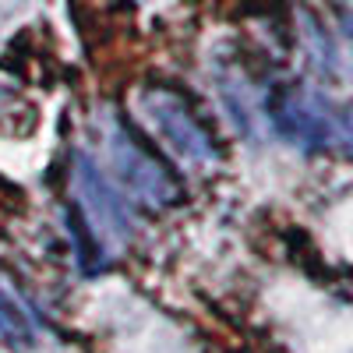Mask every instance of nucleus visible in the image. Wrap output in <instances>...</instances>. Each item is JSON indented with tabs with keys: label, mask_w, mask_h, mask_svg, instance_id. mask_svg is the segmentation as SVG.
<instances>
[{
	"label": "nucleus",
	"mask_w": 353,
	"mask_h": 353,
	"mask_svg": "<svg viewBox=\"0 0 353 353\" xmlns=\"http://www.w3.org/2000/svg\"><path fill=\"white\" fill-rule=\"evenodd\" d=\"M74 233L81 237V251L88 254H106L121 251L131 237V216L128 205L121 201L117 188L110 184V176L85 156H74Z\"/></svg>",
	"instance_id": "nucleus-1"
},
{
	"label": "nucleus",
	"mask_w": 353,
	"mask_h": 353,
	"mask_svg": "<svg viewBox=\"0 0 353 353\" xmlns=\"http://www.w3.org/2000/svg\"><path fill=\"white\" fill-rule=\"evenodd\" d=\"M103 141H106V156H110L117 181L138 201L152 205V209H163V205H173L181 198V181L173 176V170L145 141H138L121 121L106 124Z\"/></svg>",
	"instance_id": "nucleus-2"
},
{
	"label": "nucleus",
	"mask_w": 353,
	"mask_h": 353,
	"mask_svg": "<svg viewBox=\"0 0 353 353\" xmlns=\"http://www.w3.org/2000/svg\"><path fill=\"white\" fill-rule=\"evenodd\" d=\"M138 103H141L145 121L159 131V138L170 145L176 156H184L191 163H212L219 156L209 128L194 117V110L184 103L181 92L156 85V88H145Z\"/></svg>",
	"instance_id": "nucleus-3"
},
{
	"label": "nucleus",
	"mask_w": 353,
	"mask_h": 353,
	"mask_svg": "<svg viewBox=\"0 0 353 353\" xmlns=\"http://www.w3.org/2000/svg\"><path fill=\"white\" fill-rule=\"evenodd\" d=\"M269 121L276 124L283 138L297 141V145H321L332 134L329 113L307 92H301V88H279L269 99Z\"/></svg>",
	"instance_id": "nucleus-4"
},
{
	"label": "nucleus",
	"mask_w": 353,
	"mask_h": 353,
	"mask_svg": "<svg viewBox=\"0 0 353 353\" xmlns=\"http://www.w3.org/2000/svg\"><path fill=\"white\" fill-rule=\"evenodd\" d=\"M0 332L14 343H32L36 339V314L25 304V297L0 279Z\"/></svg>",
	"instance_id": "nucleus-5"
}]
</instances>
